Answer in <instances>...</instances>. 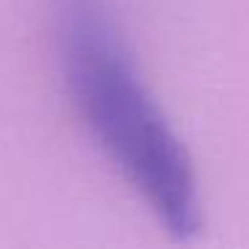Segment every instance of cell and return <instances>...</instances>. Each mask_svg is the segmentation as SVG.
<instances>
[{"instance_id": "1", "label": "cell", "mask_w": 249, "mask_h": 249, "mask_svg": "<svg viewBox=\"0 0 249 249\" xmlns=\"http://www.w3.org/2000/svg\"><path fill=\"white\" fill-rule=\"evenodd\" d=\"M67 99L86 134L158 228L193 241L204 222L198 177L156 102L110 0H49Z\"/></svg>"}]
</instances>
